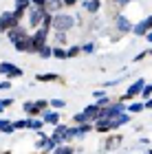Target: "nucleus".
Returning <instances> with one entry per match:
<instances>
[{
  "label": "nucleus",
  "mask_w": 152,
  "mask_h": 154,
  "mask_svg": "<svg viewBox=\"0 0 152 154\" xmlns=\"http://www.w3.org/2000/svg\"><path fill=\"white\" fill-rule=\"evenodd\" d=\"M16 22H18V20L13 18V13H2V16H0V31H7L9 26H13Z\"/></svg>",
  "instance_id": "nucleus-3"
},
{
  "label": "nucleus",
  "mask_w": 152,
  "mask_h": 154,
  "mask_svg": "<svg viewBox=\"0 0 152 154\" xmlns=\"http://www.w3.org/2000/svg\"><path fill=\"white\" fill-rule=\"evenodd\" d=\"M152 93V86H146V88H143V95H150Z\"/></svg>",
  "instance_id": "nucleus-20"
},
{
  "label": "nucleus",
  "mask_w": 152,
  "mask_h": 154,
  "mask_svg": "<svg viewBox=\"0 0 152 154\" xmlns=\"http://www.w3.org/2000/svg\"><path fill=\"white\" fill-rule=\"evenodd\" d=\"M26 7H29V0H16V9H26Z\"/></svg>",
  "instance_id": "nucleus-12"
},
{
  "label": "nucleus",
  "mask_w": 152,
  "mask_h": 154,
  "mask_svg": "<svg viewBox=\"0 0 152 154\" xmlns=\"http://www.w3.org/2000/svg\"><path fill=\"white\" fill-rule=\"evenodd\" d=\"M0 130H2V132H13L16 128H13L11 121H7V119H0Z\"/></svg>",
  "instance_id": "nucleus-7"
},
{
  "label": "nucleus",
  "mask_w": 152,
  "mask_h": 154,
  "mask_svg": "<svg viewBox=\"0 0 152 154\" xmlns=\"http://www.w3.org/2000/svg\"><path fill=\"white\" fill-rule=\"evenodd\" d=\"M141 86H143V79H139V82H137L135 86H132V88L128 90V95H137V93H139V90H141Z\"/></svg>",
  "instance_id": "nucleus-9"
},
{
  "label": "nucleus",
  "mask_w": 152,
  "mask_h": 154,
  "mask_svg": "<svg viewBox=\"0 0 152 154\" xmlns=\"http://www.w3.org/2000/svg\"><path fill=\"white\" fill-rule=\"evenodd\" d=\"M33 2H36L38 7H42V5H44V0H33Z\"/></svg>",
  "instance_id": "nucleus-21"
},
{
  "label": "nucleus",
  "mask_w": 152,
  "mask_h": 154,
  "mask_svg": "<svg viewBox=\"0 0 152 154\" xmlns=\"http://www.w3.org/2000/svg\"><path fill=\"white\" fill-rule=\"evenodd\" d=\"M11 103H13L11 99H0V110H5V108H9V106H11Z\"/></svg>",
  "instance_id": "nucleus-15"
},
{
  "label": "nucleus",
  "mask_w": 152,
  "mask_h": 154,
  "mask_svg": "<svg viewBox=\"0 0 152 154\" xmlns=\"http://www.w3.org/2000/svg\"><path fill=\"white\" fill-rule=\"evenodd\" d=\"M117 22H119V29H123V31L128 29V20L123 18V16H119V20H117Z\"/></svg>",
  "instance_id": "nucleus-13"
},
{
  "label": "nucleus",
  "mask_w": 152,
  "mask_h": 154,
  "mask_svg": "<svg viewBox=\"0 0 152 154\" xmlns=\"http://www.w3.org/2000/svg\"><path fill=\"white\" fill-rule=\"evenodd\" d=\"M84 53H93V44H86L84 46Z\"/></svg>",
  "instance_id": "nucleus-19"
},
{
  "label": "nucleus",
  "mask_w": 152,
  "mask_h": 154,
  "mask_svg": "<svg viewBox=\"0 0 152 154\" xmlns=\"http://www.w3.org/2000/svg\"><path fill=\"white\" fill-rule=\"evenodd\" d=\"M0 73H5L9 77H20L22 75V71H20L16 64H9V62H2V64H0Z\"/></svg>",
  "instance_id": "nucleus-2"
},
{
  "label": "nucleus",
  "mask_w": 152,
  "mask_h": 154,
  "mask_svg": "<svg viewBox=\"0 0 152 154\" xmlns=\"http://www.w3.org/2000/svg\"><path fill=\"white\" fill-rule=\"evenodd\" d=\"M44 121L46 123H57V115H55V112H46L44 115Z\"/></svg>",
  "instance_id": "nucleus-10"
},
{
  "label": "nucleus",
  "mask_w": 152,
  "mask_h": 154,
  "mask_svg": "<svg viewBox=\"0 0 152 154\" xmlns=\"http://www.w3.org/2000/svg\"><path fill=\"white\" fill-rule=\"evenodd\" d=\"M24 35H26V33H24L22 29H20V26H16V24L7 29V38H9L11 42H16V40H20V38H24Z\"/></svg>",
  "instance_id": "nucleus-5"
},
{
  "label": "nucleus",
  "mask_w": 152,
  "mask_h": 154,
  "mask_svg": "<svg viewBox=\"0 0 152 154\" xmlns=\"http://www.w3.org/2000/svg\"><path fill=\"white\" fill-rule=\"evenodd\" d=\"M26 128H31V130H40V128H42V121H40V119H29Z\"/></svg>",
  "instance_id": "nucleus-8"
},
{
  "label": "nucleus",
  "mask_w": 152,
  "mask_h": 154,
  "mask_svg": "<svg viewBox=\"0 0 152 154\" xmlns=\"http://www.w3.org/2000/svg\"><path fill=\"white\" fill-rule=\"evenodd\" d=\"M26 123H29V121L22 119V121H16V123H13V128H26Z\"/></svg>",
  "instance_id": "nucleus-17"
},
{
  "label": "nucleus",
  "mask_w": 152,
  "mask_h": 154,
  "mask_svg": "<svg viewBox=\"0 0 152 154\" xmlns=\"http://www.w3.org/2000/svg\"><path fill=\"white\" fill-rule=\"evenodd\" d=\"M42 16H44V9H42V7H33V9H31V18H29V24H31V26L40 24Z\"/></svg>",
  "instance_id": "nucleus-4"
},
{
  "label": "nucleus",
  "mask_w": 152,
  "mask_h": 154,
  "mask_svg": "<svg viewBox=\"0 0 152 154\" xmlns=\"http://www.w3.org/2000/svg\"><path fill=\"white\" fill-rule=\"evenodd\" d=\"M53 24H55V29H57V31H66V29H71V26H73V18L71 16H57L53 20Z\"/></svg>",
  "instance_id": "nucleus-1"
},
{
  "label": "nucleus",
  "mask_w": 152,
  "mask_h": 154,
  "mask_svg": "<svg viewBox=\"0 0 152 154\" xmlns=\"http://www.w3.org/2000/svg\"><path fill=\"white\" fill-rule=\"evenodd\" d=\"M148 40H150V42H152V31H150V33H148Z\"/></svg>",
  "instance_id": "nucleus-23"
},
{
  "label": "nucleus",
  "mask_w": 152,
  "mask_h": 154,
  "mask_svg": "<svg viewBox=\"0 0 152 154\" xmlns=\"http://www.w3.org/2000/svg\"><path fill=\"white\" fill-rule=\"evenodd\" d=\"M53 51H55V53H53L55 57H60V60H62V57H66V53L62 51V48H53Z\"/></svg>",
  "instance_id": "nucleus-16"
},
{
  "label": "nucleus",
  "mask_w": 152,
  "mask_h": 154,
  "mask_svg": "<svg viewBox=\"0 0 152 154\" xmlns=\"http://www.w3.org/2000/svg\"><path fill=\"white\" fill-rule=\"evenodd\" d=\"M51 55H53V53H51L49 46H42V48H40V57H51Z\"/></svg>",
  "instance_id": "nucleus-11"
},
{
  "label": "nucleus",
  "mask_w": 152,
  "mask_h": 154,
  "mask_svg": "<svg viewBox=\"0 0 152 154\" xmlns=\"http://www.w3.org/2000/svg\"><path fill=\"white\" fill-rule=\"evenodd\" d=\"M146 106H148V108H152V99H150V101H148V103H146Z\"/></svg>",
  "instance_id": "nucleus-22"
},
{
  "label": "nucleus",
  "mask_w": 152,
  "mask_h": 154,
  "mask_svg": "<svg viewBox=\"0 0 152 154\" xmlns=\"http://www.w3.org/2000/svg\"><path fill=\"white\" fill-rule=\"evenodd\" d=\"M150 26H152V18H148V20H143V22L137 24V26H135V33H146Z\"/></svg>",
  "instance_id": "nucleus-6"
},
{
  "label": "nucleus",
  "mask_w": 152,
  "mask_h": 154,
  "mask_svg": "<svg viewBox=\"0 0 152 154\" xmlns=\"http://www.w3.org/2000/svg\"><path fill=\"white\" fill-rule=\"evenodd\" d=\"M5 88H11V84L9 82H0V90H5Z\"/></svg>",
  "instance_id": "nucleus-18"
},
{
  "label": "nucleus",
  "mask_w": 152,
  "mask_h": 154,
  "mask_svg": "<svg viewBox=\"0 0 152 154\" xmlns=\"http://www.w3.org/2000/svg\"><path fill=\"white\" fill-rule=\"evenodd\" d=\"M51 106H53V108H64L66 103L62 101V99H53V101H51Z\"/></svg>",
  "instance_id": "nucleus-14"
}]
</instances>
